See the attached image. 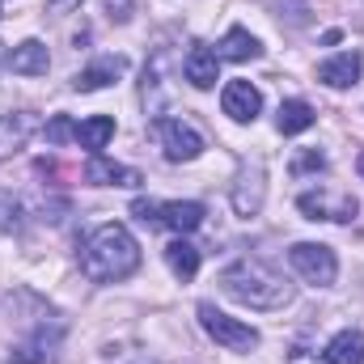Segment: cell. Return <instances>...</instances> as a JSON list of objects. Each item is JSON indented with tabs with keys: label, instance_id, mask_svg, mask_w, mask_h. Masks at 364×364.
<instances>
[{
	"label": "cell",
	"instance_id": "obj_17",
	"mask_svg": "<svg viewBox=\"0 0 364 364\" xmlns=\"http://www.w3.org/2000/svg\"><path fill=\"white\" fill-rule=\"evenodd\" d=\"M314 106L309 102H301V97H288V102H279V114H275V127H279V136H301V132H309L314 127Z\"/></svg>",
	"mask_w": 364,
	"mask_h": 364
},
{
	"label": "cell",
	"instance_id": "obj_25",
	"mask_svg": "<svg viewBox=\"0 0 364 364\" xmlns=\"http://www.w3.org/2000/svg\"><path fill=\"white\" fill-rule=\"evenodd\" d=\"M356 170H360V178H364V153H360V157H356Z\"/></svg>",
	"mask_w": 364,
	"mask_h": 364
},
{
	"label": "cell",
	"instance_id": "obj_10",
	"mask_svg": "<svg viewBox=\"0 0 364 364\" xmlns=\"http://www.w3.org/2000/svg\"><path fill=\"white\" fill-rule=\"evenodd\" d=\"M203 216H208V208L195 203V199H170V203H157V225L174 229L178 237L195 233V229L203 225Z\"/></svg>",
	"mask_w": 364,
	"mask_h": 364
},
{
	"label": "cell",
	"instance_id": "obj_19",
	"mask_svg": "<svg viewBox=\"0 0 364 364\" xmlns=\"http://www.w3.org/2000/svg\"><path fill=\"white\" fill-rule=\"evenodd\" d=\"M110 140H114V119H110V114H93L85 123H77V144H81V149L102 153Z\"/></svg>",
	"mask_w": 364,
	"mask_h": 364
},
{
	"label": "cell",
	"instance_id": "obj_22",
	"mask_svg": "<svg viewBox=\"0 0 364 364\" xmlns=\"http://www.w3.org/2000/svg\"><path fill=\"white\" fill-rule=\"evenodd\" d=\"M326 166V157L318 153V149H309V153H301L296 161H292V174H309V170H322Z\"/></svg>",
	"mask_w": 364,
	"mask_h": 364
},
{
	"label": "cell",
	"instance_id": "obj_15",
	"mask_svg": "<svg viewBox=\"0 0 364 364\" xmlns=\"http://www.w3.org/2000/svg\"><path fill=\"white\" fill-rule=\"evenodd\" d=\"M4 64H9L13 73H21V77H47V68H51V51H47V43L26 38V43H17V47L9 51Z\"/></svg>",
	"mask_w": 364,
	"mask_h": 364
},
{
	"label": "cell",
	"instance_id": "obj_23",
	"mask_svg": "<svg viewBox=\"0 0 364 364\" xmlns=\"http://www.w3.org/2000/svg\"><path fill=\"white\" fill-rule=\"evenodd\" d=\"M0 229H21V208L13 199H0Z\"/></svg>",
	"mask_w": 364,
	"mask_h": 364
},
{
	"label": "cell",
	"instance_id": "obj_1",
	"mask_svg": "<svg viewBox=\"0 0 364 364\" xmlns=\"http://www.w3.org/2000/svg\"><path fill=\"white\" fill-rule=\"evenodd\" d=\"M140 267V246L123 225H97L81 246V272L93 284H119Z\"/></svg>",
	"mask_w": 364,
	"mask_h": 364
},
{
	"label": "cell",
	"instance_id": "obj_24",
	"mask_svg": "<svg viewBox=\"0 0 364 364\" xmlns=\"http://www.w3.org/2000/svg\"><path fill=\"white\" fill-rule=\"evenodd\" d=\"M77 4H81V0H51V4H47V13H51V17H64V13H68V9H77Z\"/></svg>",
	"mask_w": 364,
	"mask_h": 364
},
{
	"label": "cell",
	"instance_id": "obj_2",
	"mask_svg": "<svg viewBox=\"0 0 364 364\" xmlns=\"http://www.w3.org/2000/svg\"><path fill=\"white\" fill-rule=\"evenodd\" d=\"M220 288L246 309H284L292 301V284L284 275H275L267 263H255V259H242V263L225 267Z\"/></svg>",
	"mask_w": 364,
	"mask_h": 364
},
{
	"label": "cell",
	"instance_id": "obj_18",
	"mask_svg": "<svg viewBox=\"0 0 364 364\" xmlns=\"http://www.w3.org/2000/svg\"><path fill=\"white\" fill-rule=\"evenodd\" d=\"M322 356H326V364H364V335L360 331H339Z\"/></svg>",
	"mask_w": 364,
	"mask_h": 364
},
{
	"label": "cell",
	"instance_id": "obj_20",
	"mask_svg": "<svg viewBox=\"0 0 364 364\" xmlns=\"http://www.w3.org/2000/svg\"><path fill=\"white\" fill-rule=\"evenodd\" d=\"M166 263H170V272L178 279H195L199 275V246H191L186 237H174L166 246Z\"/></svg>",
	"mask_w": 364,
	"mask_h": 364
},
{
	"label": "cell",
	"instance_id": "obj_16",
	"mask_svg": "<svg viewBox=\"0 0 364 364\" xmlns=\"http://www.w3.org/2000/svg\"><path fill=\"white\" fill-rule=\"evenodd\" d=\"M216 55L220 60H233V64H246V60H259L263 55V43L250 34V30H242V26H233L225 38H220V47H216Z\"/></svg>",
	"mask_w": 364,
	"mask_h": 364
},
{
	"label": "cell",
	"instance_id": "obj_3",
	"mask_svg": "<svg viewBox=\"0 0 364 364\" xmlns=\"http://www.w3.org/2000/svg\"><path fill=\"white\" fill-rule=\"evenodd\" d=\"M288 263H292V272L301 275V279H309L314 288H331L335 275H339L335 250L331 246H318V242H296L288 250Z\"/></svg>",
	"mask_w": 364,
	"mask_h": 364
},
{
	"label": "cell",
	"instance_id": "obj_4",
	"mask_svg": "<svg viewBox=\"0 0 364 364\" xmlns=\"http://www.w3.org/2000/svg\"><path fill=\"white\" fill-rule=\"evenodd\" d=\"M199 322H203V331H208L220 348H229V352H250V348H259V331H255L250 322H242V318L220 314L216 305H199Z\"/></svg>",
	"mask_w": 364,
	"mask_h": 364
},
{
	"label": "cell",
	"instance_id": "obj_8",
	"mask_svg": "<svg viewBox=\"0 0 364 364\" xmlns=\"http://www.w3.org/2000/svg\"><path fill=\"white\" fill-rule=\"evenodd\" d=\"M220 106L233 123H255L259 110H263V93L255 90L250 81H229L225 93H220Z\"/></svg>",
	"mask_w": 364,
	"mask_h": 364
},
{
	"label": "cell",
	"instance_id": "obj_13",
	"mask_svg": "<svg viewBox=\"0 0 364 364\" xmlns=\"http://www.w3.org/2000/svg\"><path fill=\"white\" fill-rule=\"evenodd\" d=\"M85 182H90V186H140L144 174L132 170V166H119V161H110V157H102V153H93L90 166H85Z\"/></svg>",
	"mask_w": 364,
	"mask_h": 364
},
{
	"label": "cell",
	"instance_id": "obj_5",
	"mask_svg": "<svg viewBox=\"0 0 364 364\" xmlns=\"http://www.w3.org/2000/svg\"><path fill=\"white\" fill-rule=\"evenodd\" d=\"M157 136H161V149H166L170 161H195L203 153V136L191 123H182V119H161Z\"/></svg>",
	"mask_w": 364,
	"mask_h": 364
},
{
	"label": "cell",
	"instance_id": "obj_12",
	"mask_svg": "<svg viewBox=\"0 0 364 364\" xmlns=\"http://www.w3.org/2000/svg\"><path fill=\"white\" fill-rule=\"evenodd\" d=\"M34 127H38V119H34L30 110H9V114H0V161H4V157H17V153L26 149V140L34 136Z\"/></svg>",
	"mask_w": 364,
	"mask_h": 364
},
{
	"label": "cell",
	"instance_id": "obj_7",
	"mask_svg": "<svg viewBox=\"0 0 364 364\" xmlns=\"http://www.w3.org/2000/svg\"><path fill=\"white\" fill-rule=\"evenodd\" d=\"M360 73H364L360 51H339V55H331V60L318 64V81H322L326 90H352V85L360 81Z\"/></svg>",
	"mask_w": 364,
	"mask_h": 364
},
{
	"label": "cell",
	"instance_id": "obj_9",
	"mask_svg": "<svg viewBox=\"0 0 364 364\" xmlns=\"http://www.w3.org/2000/svg\"><path fill=\"white\" fill-rule=\"evenodd\" d=\"M263 195H267V178H263V166H242V174L233 182V208L237 216H255L263 208Z\"/></svg>",
	"mask_w": 364,
	"mask_h": 364
},
{
	"label": "cell",
	"instance_id": "obj_14",
	"mask_svg": "<svg viewBox=\"0 0 364 364\" xmlns=\"http://www.w3.org/2000/svg\"><path fill=\"white\" fill-rule=\"evenodd\" d=\"M123 73H127V60H123V55H106V60H97V64L81 68V73L73 77V90H77V93L106 90V85H114Z\"/></svg>",
	"mask_w": 364,
	"mask_h": 364
},
{
	"label": "cell",
	"instance_id": "obj_6",
	"mask_svg": "<svg viewBox=\"0 0 364 364\" xmlns=\"http://www.w3.org/2000/svg\"><path fill=\"white\" fill-rule=\"evenodd\" d=\"M296 208L305 212V220H352L356 216V199L352 195H326V191H309V195H301L296 199Z\"/></svg>",
	"mask_w": 364,
	"mask_h": 364
},
{
	"label": "cell",
	"instance_id": "obj_21",
	"mask_svg": "<svg viewBox=\"0 0 364 364\" xmlns=\"http://www.w3.org/2000/svg\"><path fill=\"white\" fill-rule=\"evenodd\" d=\"M43 136H47V144H68V140H77V123L68 114H51L47 127H43Z\"/></svg>",
	"mask_w": 364,
	"mask_h": 364
},
{
	"label": "cell",
	"instance_id": "obj_11",
	"mask_svg": "<svg viewBox=\"0 0 364 364\" xmlns=\"http://www.w3.org/2000/svg\"><path fill=\"white\" fill-rule=\"evenodd\" d=\"M182 77H186L195 90H212V85L220 81V55H216L212 47L195 43V47L186 51V60H182Z\"/></svg>",
	"mask_w": 364,
	"mask_h": 364
}]
</instances>
